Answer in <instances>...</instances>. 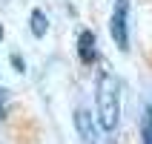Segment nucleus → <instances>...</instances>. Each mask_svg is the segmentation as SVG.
Segmentation results:
<instances>
[{
	"mask_svg": "<svg viewBox=\"0 0 152 144\" xmlns=\"http://www.w3.org/2000/svg\"><path fill=\"white\" fill-rule=\"evenodd\" d=\"M29 29H32L34 38H43V35H46L49 20H46V15H43L40 9H32V15H29Z\"/></svg>",
	"mask_w": 152,
	"mask_h": 144,
	"instance_id": "5",
	"label": "nucleus"
},
{
	"mask_svg": "<svg viewBox=\"0 0 152 144\" xmlns=\"http://www.w3.org/2000/svg\"><path fill=\"white\" fill-rule=\"evenodd\" d=\"M126 15H129V0H115V12H112V20H109V32H112V41L118 43L121 49H129Z\"/></svg>",
	"mask_w": 152,
	"mask_h": 144,
	"instance_id": "2",
	"label": "nucleus"
},
{
	"mask_svg": "<svg viewBox=\"0 0 152 144\" xmlns=\"http://www.w3.org/2000/svg\"><path fill=\"white\" fill-rule=\"evenodd\" d=\"M118 81L103 72L98 78V92H95V104H98V124L106 133L118 127V115H121V98H118Z\"/></svg>",
	"mask_w": 152,
	"mask_h": 144,
	"instance_id": "1",
	"label": "nucleus"
},
{
	"mask_svg": "<svg viewBox=\"0 0 152 144\" xmlns=\"http://www.w3.org/2000/svg\"><path fill=\"white\" fill-rule=\"evenodd\" d=\"M0 41H3V26H0Z\"/></svg>",
	"mask_w": 152,
	"mask_h": 144,
	"instance_id": "8",
	"label": "nucleus"
},
{
	"mask_svg": "<svg viewBox=\"0 0 152 144\" xmlns=\"http://www.w3.org/2000/svg\"><path fill=\"white\" fill-rule=\"evenodd\" d=\"M77 55H80L83 64H95L98 61V46H95L92 32H80V38H77Z\"/></svg>",
	"mask_w": 152,
	"mask_h": 144,
	"instance_id": "4",
	"label": "nucleus"
},
{
	"mask_svg": "<svg viewBox=\"0 0 152 144\" xmlns=\"http://www.w3.org/2000/svg\"><path fill=\"white\" fill-rule=\"evenodd\" d=\"M75 130H77V136L83 138V144H95V121L86 110L75 112Z\"/></svg>",
	"mask_w": 152,
	"mask_h": 144,
	"instance_id": "3",
	"label": "nucleus"
},
{
	"mask_svg": "<svg viewBox=\"0 0 152 144\" xmlns=\"http://www.w3.org/2000/svg\"><path fill=\"white\" fill-rule=\"evenodd\" d=\"M12 64L17 66V72H23V58H20V55H12Z\"/></svg>",
	"mask_w": 152,
	"mask_h": 144,
	"instance_id": "7",
	"label": "nucleus"
},
{
	"mask_svg": "<svg viewBox=\"0 0 152 144\" xmlns=\"http://www.w3.org/2000/svg\"><path fill=\"white\" fill-rule=\"evenodd\" d=\"M141 144H152V107L144 110V121H141Z\"/></svg>",
	"mask_w": 152,
	"mask_h": 144,
	"instance_id": "6",
	"label": "nucleus"
}]
</instances>
